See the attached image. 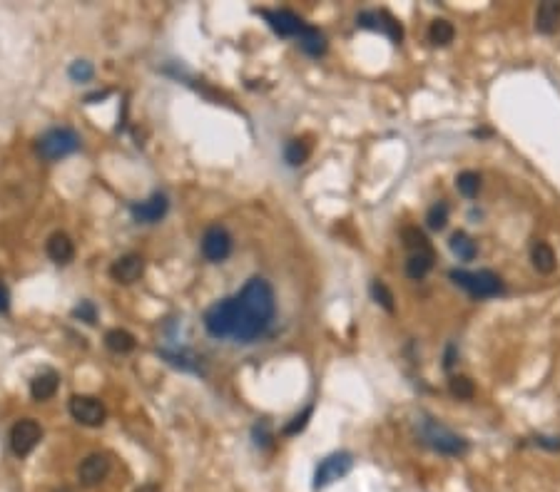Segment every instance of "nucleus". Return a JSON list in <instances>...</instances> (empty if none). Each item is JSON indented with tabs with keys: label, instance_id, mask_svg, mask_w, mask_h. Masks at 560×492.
<instances>
[{
	"label": "nucleus",
	"instance_id": "obj_15",
	"mask_svg": "<svg viewBox=\"0 0 560 492\" xmlns=\"http://www.w3.org/2000/svg\"><path fill=\"white\" fill-rule=\"evenodd\" d=\"M560 25V3L545 0L536 10V30L543 35H553Z\"/></svg>",
	"mask_w": 560,
	"mask_h": 492
},
{
	"label": "nucleus",
	"instance_id": "obj_36",
	"mask_svg": "<svg viewBox=\"0 0 560 492\" xmlns=\"http://www.w3.org/2000/svg\"><path fill=\"white\" fill-rule=\"evenodd\" d=\"M135 492H160V487L154 485V482H147V485H142V487H138Z\"/></svg>",
	"mask_w": 560,
	"mask_h": 492
},
{
	"label": "nucleus",
	"instance_id": "obj_8",
	"mask_svg": "<svg viewBox=\"0 0 560 492\" xmlns=\"http://www.w3.org/2000/svg\"><path fill=\"white\" fill-rule=\"evenodd\" d=\"M70 415L80 425L87 428H100L108 418V410H105L103 401L92 396H73L70 398Z\"/></svg>",
	"mask_w": 560,
	"mask_h": 492
},
{
	"label": "nucleus",
	"instance_id": "obj_31",
	"mask_svg": "<svg viewBox=\"0 0 560 492\" xmlns=\"http://www.w3.org/2000/svg\"><path fill=\"white\" fill-rule=\"evenodd\" d=\"M311 413H314V408H311V405L304 408V413H302V415H297V418H294L292 423H289V425H286V428H284L286 435H294V433H299V430L307 428V420L311 418Z\"/></svg>",
	"mask_w": 560,
	"mask_h": 492
},
{
	"label": "nucleus",
	"instance_id": "obj_6",
	"mask_svg": "<svg viewBox=\"0 0 560 492\" xmlns=\"http://www.w3.org/2000/svg\"><path fill=\"white\" fill-rule=\"evenodd\" d=\"M351 468H354L351 453H332L329 458L321 460L319 468H316L314 487H326V485H332V482L341 480V477L349 475Z\"/></svg>",
	"mask_w": 560,
	"mask_h": 492
},
{
	"label": "nucleus",
	"instance_id": "obj_20",
	"mask_svg": "<svg viewBox=\"0 0 560 492\" xmlns=\"http://www.w3.org/2000/svg\"><path fill=\"white\" fill-rule=\"evenodd\" d=\"M105 343H108V348L112 353H130L135 348V336L130 331H125V328H112L105 336Z\"/></svg>",
	"mask_w": 560,
	"mask_h": 492
},
{
	"label": "nucleus",
	"instance_id": "obj_35",
	"mask_svg": "<svg viewBox=\"0 0 560 492\" xmlns=\"http://www.w3.org/2000/svg\"><path fill=\"white\" fill-rule=\"evenodd\" d=\"M453 363H456V345H448V348H446V363H443V366L453 368Z\"/></svg>",
	"mask_w": 560,
	"mask_h": 492
},
{
	"label": "nucleus",
	"instance_id": "obj_32",
	"mask_svg": "<svg viewBox=\"0 0 560 492\" xmlns=\"http://www.w3.org/2000/svg\"><path fill=\"white\" fill-rule=\"evenodd\" d=\"M75 316H80L85 323H95V306L90 301H85V304H80L75 308Z\"/></svg>",
	"mask_w": 560,
	"mask_h": 492
},
{
	"label": "nucleus",
	"instance_id": "obj_25",
	"mask_svg": "<svg viewBox=\"0 0 560 492\" xmlns=\"http://www.w3.org/2000/svg\"><path fill=\"white\" fill-rule=\"evenodd\" d=\"M309 154H311V147H309L307 142L304 140H292V142H286V147H284V159L292 167H299V164H304L309 159Z\"/></svg>",
	"mask_w": 560,
	"mask_h": 492
},
{
	"label": "nucleus",
	"instance_id": "obj_11",
	"mask_svg": "<svg viewBox=\"0 0 560 492\" xmlns=\"http://www.w3.org/2000/svg\"><path fill=\"white\" fill-rule=\"evenodd\" d=\"M356 25H359V28H366V30H378V33L389 35L394 43H401V38H404V30H401L399 20L391 17L386 10L359 13V15H356Z\"/></svg>",
	"mask_w": 560,
	"mask_h": 492
},
{
	"label": "nucleus",
	"instance_id": "obj_29",
	"mask_svg": "<svg viewBox=\"0 0 560 492\" xmlns=\"http://www.w3.org/2000/svg\"><path fill=\"white\" fill-rule=\"evenodd\" d=\"M371 296L376 299V304H381L383 308L389 313H394V294H391L389 289H386V283H381V281H374L371 283Z\"/></svg>",
	"mask_w": 560,
	"mask_h": 492
},
{
	"label": "nucleus",
	"instance_id": "obj_27",
	"mask_svg": "<svg viewBox=\"0 0 560 492\" xmlns=\"http://www.w3.org/2000/svg\"><path fill=\"white\" fill-rule=\"evenodd\" d=\"M456 187L466 199H473L480 189V177L476 174V172H461L456 179Z\"/></svg>",
	"mask_w": 560,
	"mask_h": 492
},
{
	"label": "nucleus",
	"instance_id": "obj_14",
	"mask_svg": "<svg viewBox=\"0 0 560 492\" xmlns=\"http://www.w3.org/2000/svg\"><path fill=\"white\" fill-rule=\"evenodd\" d=\"M145 271V261L138 254H125L110 266V276L117 283H132L138 281Z\"/></svg>",
	"mask_w": 560,
	"mask_h": 492
},
{
	"label": "nucleus",
	"instance_id": "obj_1",
	"mask_svg": "<svg viewBox=\"0 0 560 492\" xmlns=\"http://www.w3.org/2000/svg\"><path fill=\"white\" fill-rule=\"evenodd\" d=\"M237 308H240V318H237L235 338L242 343H252L254 338H259L267 331L272 318H274V289L269 286V281L259 276L249 278L242 294L237 296Z\"/></svg>",
	"mask_w": 560,
	"mask_h": 492
},
{
	"label": "nucleus",
	"instance_id": "obj_30",
	"mask_svg": "<svg viewBox=\"0 0 560 492\" xmlns=\"http://www.w3.org/2000/svg\"><path fill=\"white\" fill-rule=\"evenodd\" d=\"M92 75H95V70H92V65L85 63V60H75V63L70 65V77H73L75 82H87V80H92Z\"/></svg>",
	"mask_w": 560,
	"mask_h": 492
},
{
	"label": "nucleus",
	"instance_id": "obj_26",
	"mask_svg": "<svg viewBox=\"0 0 560 492\" xmlns=\"http://www.w3.org/2000/svg\"><path fill=\"white\" fill-rule=\"evenodd\" d=\"M448 388H451V396L458 398V401H471V398L476 396L473 380L466 378V375H453L451 383H448Z\"/></svg>",
	"mask_w": 560,
	"mask_h": 492
},
{
	"label": "nucleus",
	"instance_id": "obj_7",
	"mask_svg": "<svg viewBox=\"0 0 560 492\" xmlns=\"http://www.w3.org/2000/svg\"><path fill=\"white\" fill-rule=\"evenodd\" d=\"M40 438H43V430L33 418L17 420L10 428V450L17 458H25V455L33 453L35 445L40 442Z\"/></svg>",
	"mask_w": 560,
	"mask_h": 492
},
{
	"label": "nucleus",
	"instance_id": "obj_12",
	"mask_svg": "<svg viewBox=\"0 0 560 492\" xmlns=\"http://www.w3.org/2000/svg\"><path fill=\"white\" fill-rule=\"evenodd\" d=\"M110 475V458L105 453H92L78 468V480L85 487H95Z\"/></svg>",
	"mask_w": 560,
	"mask_h": 492
},
{
	"label": "nucleus",
	"instance_id": "obj_18",
	"mask_svg": "<svg viewBox=\"0 0 560 492\" xmlns=\"http://www.w3.org/2000/svg\"><path fill=\"white\" fill-rule=\"evenodd\" d=\"M531 261L540 274H553L555 271V251L550 249L545 241H536L531 249Z\"/></svg>",
	"mask_w": 560,
	"mask_h": 492
},
{
	"label": "nucleus",
	"instance_id": "obj_33",
	"mask_svg": "<svg viewBox=\"0 0 560 492\" xmlns=\"http://www.w3.org/2000/svg\"><path fill=\"white\" fill-rule=\"evenodd\" d=\"M536 445L548 447V450H560V438H545V435H538V438H536Z\"/></svg>",
	"mask_w": 560,
	"mask_h": 492
},
{
	"label": "nucleus",
	"instance_id": "obj_3",
	"mask_svg": "<svg viewBox=\"0 0 560 492\" xmlns=\"http://www.w3.org/2000/svg\"><path fill=\"white\" fill-rule=\"evenodd\" d=\"M451 281L456 286H461L463 291H469L473 299H493V296L503 294V281L501 276L488 269H480V271H458L453 269L451 274Z\"/></svg>",
	"mask_w": 560,
	"mask_h": 492
},
{
	"label": "nucleus",
	"instance_id": "obj_19",
	"mask_svg": "<svg viewBox=\"0 0 560 492\" xmlns=\"http://www.w3.org/2000/svg\"><path fill=\"white\" fill-rule=\"evenodd\" d=\"M434 269V249L429 251H416V254L408 256L406 261V274L411 278H423L426 274Z\"/></svg>",
	"mask_w": 560,
	"mask_h": 492
},
{
	"label": "nucleus",
	"instance_id": "obj_23",
	"mask_svg": "<svg viewBox=\"0 0 560 492\" xmlns=\"http://www.w3.org/2000/svg\"><path fill=\"white\" fill-rule=\"evenodd\" d=\"M453 38H456V28H453L448 20H443V17H439V20H434L429 28V40L434 43V45H448V43H453Z\"/></svg>",
	"mask_w": 560,
	"mask_h": 492
},
{
	"label": "nucleus",
	"instance_id": "obj_9",
	"mask_svg": "<svg viewBox=\"0 0 560 492\" xmlns=\"http://www.w3.org/2000/svg\"><path fill=\"white\" fill-rule=\"evenodd\" d=\"M262 15L269 23V28L274 30L277 35H281V38H297L299 40L304 35V30L309 28L297 13L286 10V8H281V10H262Z\"/></svg>",
	"mask_w": 560,
	"mask_h": 492
},
{
	"label": "nucleus",
	"instance_id": "obj_5",
	"mask_svg": "<svg viewBox=\"0 0 560 492\" xmlns=\"http://www.w3.org/2000/svg\"><path fill=\"white\" fill-rule=\"evenodd\" d=\"M80 149V135L70 127H55V130H47L45 135L38 140V152L47 159V162H55V159H63L68 154L78 152Z\"/></svg>",
	"mask_w": 560,
	"mask_h": 492
},
{
	"label": "nucleus",
	"instance_id": "obj_4",
	"mask_svg": "<svg viewBox=\"0 0 560 492\" xmlns=\"http://www.w3.org/2000/svg\"><path fill=\"white\" fill-rule=\"evenodd\" d=\"M237 318H240V308H237V296L232 299H222L217 304H212L205 311V328L207 334L214 338H235L237 331Z\"/></svg>",
	"mask_w": 560,
	"mask_h": 492
},
{
	"label": "nucleus",
	"instance_id": "obj_24",
	"mask_svg": "<svg viewBox=\"0 0 560 492\" xmlns=\"http://www.w3.org/2000/svg\"><path fill=\"white\" fill-rule=\"evenodd\" d=\"M401 239H404V246H406L411 254L431 249L429 239H426V234H423L418 227H404V229H401Z\"/></svg>",
	"mask_w": 560,
	"mask_h": 492
},
{
	"label": "nucleus",
	"instance_id": "obj_2",
	"mask_svg": "<svg viewBox=\"0 0 560 492\" xmlns=\"http://www.w3.org/2000/svg\"><path fill=\"white\" fill-rule=\"evenodd\" d=\"M416 435L421 438L423 445H429L431 450L448 455V458H458V455L469 453V440L466 438H461L448 425L439 423V420L429 418V415H421L416 420Z\"/></svg>",
	"mask_w": 560,
	"mask_h": 492
},
{
	"label": "nucleus",
	"instance_id": "obj_13",
	"mask_svg": "<svg viewBox=\"0 0 560 492\" xmlns=\"http://www.w3.org/2000/svg\"><path fill=\"white\" fill-rule=\"evenodd\" d=\"M167 209H170V202H167L165 194L157 192L149 199H145V202L135 204L132 207V216L138 221H142V224H157L167 214Z\"/></svg>",
	"mask_w": 560,
	"mask_h": 492
},
{
	"label": "nucleus",
	"instance_id": "obj_10",
	"mask_svg": "<svg viewBox=\"0 0 560 492\" xmlns=\"http://www.w3.org/2000/svg\"><path fill=\"white\" fill-rule=\"evenodd\" d=\"M202 254L212 264H219L232 254V234L224 227H209L202 237Z\"/></svg>",
	"mask_w": 560,
	"mask_h": 492
},
{
	"label": "nucleus",
	"instance_id": "obj_22",
	"mask_svg": "<svg viewBox=\"0 0 560 492\" xmlns=\"http://www.w3.org/2000/svg\"><path fill=\"white\" fill-rule=\"evenodd\" d=\"M451 251L461 261H473L476 254H478V249H476V241L469 237V234H463V232H456L451 237Z\"/></svg>",
	"mask_w": 560,
	"mask_h": 492
},
{
	"label": "nucleus",
	"instance_id": "obj_17",
	"mask_svg": "<svg viewBox=\"0 0 560 492\" xmlns=\"http://www.w3.org/2000/svg\"><path fill=\"white\" fill-rule=\"evenodd\" d=\"M57 385H60V375L52 373V371H45V373L35 375V378L30 380V396H33L35 401H47V398L55 396Z\"/></svg>",
	"mask_w": 560,
	"mask_h": 492
},
{
	"label": "nucleus",
	"instance_id": "obj_16",
	"mask_svg": "<svg viewBox=\"0 0 560 492\" xmlns=\"http://www.w3.org/2000/svg\"><path fill=\"white\" fill-rule=\"evenodd\" d=\"M47 256H50L55 264H68L70 259L75 256V244L70 241L68 234L57 232L47 239Z\"/></svg>",
	"mask_w": 560,
	"mask_h": 492
},
{
	"label": "nucleus",
	"instance_id": "obj_34",
	"mask_svg": "<svg viewBox=\"0 0 560 492\" xmlns=\"http://www.w3.org/2000/svg\"><path fill=\"white\" fill-rule=\"evenodd\" d=\"M8 311V289L6 283H0V313Z\"/></svg>",
	"mask_w": 560,
	"mask_h": 492
},
{
	"label": "nucleus",
	"instance_id": "obj_21",
	"mask_svg": "<svg viewBox=\"0 0 560 492\" xmlns=\"http://www.w3.org/2000/svg\"><path fill=\"white\" fill-rule=\"evenodd\" d=\"M299 45H302V50L307 52V55L319 57V55H324V52H326V38L316 28H311V25H309V28L304 30L302 38H299Z\"/></svg>",
	"mask_w": 560,
	"mask_h": 492
},
{
	"label": "nucleus",
	"instance_id": "obj_28",
	"mask_svg": "<svg viewBox=\"0 0 560 492\" xmlns=\"http://www.w3.org/2000/svg\"><path fill=\"white\" fill-rule=\"evenodd\" d=\"M446 221H448V204L436 202L429 209V214H426V224H429L431 229H436V232H441V229L446 227Z\"/></svg>",
	"mask_w": 560,
	"mask_h": 492
},
{
	"label": "nucleus",
	"instance_id": "obj_37",
	"mask_svg": "<svg viewBox=\"0 0 560 492\" xmlns=\"http://www.w3.org/2000/svg\"><path fill=\"white\" fill-rule=\"evenodd\" d=\"M55 492H70V490H65V487H63V490H55Z\"/></svg>",
	"mask_w": 560,
	"mask_h": 492
}]
</instances>
